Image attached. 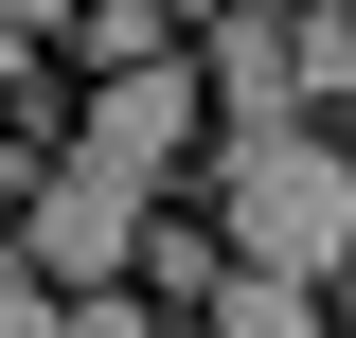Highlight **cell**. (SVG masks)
Returning a JSON list of instances; mask_svg holds the SVG:
<instances>
[{"mask_svg":"<svg viewBox=\"0 0 356 338\" xmlns=\"http://www.w3.org/2000/svg\"><path fill=\"white\" fill-rule=\"evenodd\" d=\"M178 18H214V0H178Z\"/></svg>","mask_w":356,"mask_h":338,"instance_id":"4fadbf2b","label":"cell"},{"mask_svg":"<svg viewBox=\"0 0 356 338\" xmlns=\"http://www.w3.org/2000/svg\"><path fill=\"white\" fill-rule=\"evenodd\" d=\"M125 285H161V303H214V285H232V232H214V214H143V267H125Z\"/></svg>","mask_w":356,"mask_h":338,"instance_id":"8992f818","label":"cell"},{"mask_svg":"<svg viewBox=\"0 0 356 338\" xmlns=\"http://www.w3.org/2000/svg\"><path fill=\"white\" fill-rule=\"evenodd\" d=\"M214 232H232V267L339 285L356 267V161L321 125H214Z\"/></svg>","mask_w":356,"mask_h":338,"instance_id":"6da1fadb","label":"cell"},{"mask_svg":"<svg viewBox=\"0 0 356 338\" xmlns=\"http://www.w3.org/2000/svg\"><path fill=\"white\" fill-rule=\"evenodd\" d=\"M303 107H356V0H303Z\"/></svg>","mask_w":356,"mask_h":338,"instance_id":"52a82bcc","label":"cell"},{"mask_svg":"<svg viewBox=\"0 0 356 338\" xmlns=\"http://www.w3.org/2000/svg\"><path fill=\"white\" fill-rule=\"evenodd\" d=\"M72 338H161V321H143L125 285H72Z\"/></svg>","mask_w":356,"mask_h":338,"instance_id":"9c48e42d","label":"cell"},{"mask_svg":"<svg viewBox=\"0 0 356 338\" xmlns=\"http://www.w3.org/2000/svg\"><path fill=\"white\" fill-rule=\"evenodd\" d=\"M196 72H214V125H303V18H267V0H214L196 18Z\"/></svg>","mask_w":356,"mask_h":338,"instance_id":"277c9868","label":"cell"},{"mask_svg":"<svg viewBox=\"0 0 356 338\" xmlns=\"http://www.w3.org/2000/svg\"><path fill=\"white\" fill-rule=\"evenodd\" d=\"M0 161H18V143H0Z\"/></svg>","mask_w":356,"mask_h":338,"instance_id":"5bb4252c","label":"cell"},{"mask_svg":"<svg viewBox=\"0 0 356 338\" xmlns=\"http://www.w3.org/2000/svg\"><path fill=\"white\" fill-rule=\"evenodd\" d=\"M18 18H72V0H18Z\"/></svg>","mask_w":356,"mask_h":338,"instance_id":"8fae6325","label":"cell"},{"mask_svg":"<svg viewBox=\"0 0 356 338\" xmlns=\"http://www.w3.org/2000/svg\"><path fill=\"white\" fill-rule=\"evenodd\" d=\"M0 338H72V285H54V267H36V250L0 267Z\"/></svg>","mask_w":356,"mask_h":338,"instance_id":"ba28073f","label":"cell"},{"mask_svg":"<svg viewBox=\"0 0 356 338\" xmlns=\"http://www.w3.org/2000/svg\"><path fill=\"white\" fill-rule=\"evenodd\" d=\"M339 338H356V285H339Z\"/></svg>","mask_w":356,"mask_h":338,"instance_id":"7c38bea8","label":"cell"},{"mask_svg":"<svg viewBox=\"0 0 356 338\" xmlns=\"http://www.w3.org/2000/svg\"><path fill=\"white\" fill-rule=\"evenodd\" d=\"M196 125H214V72H196V54H125V72H89V161L178 178V161H196Z\"/></svg>","mask_w":356,"mask_h":338,"instance_id":"3957f363","label":"cell"},{"mask_svg":"<svg viewBox=\"0 0 356 338\" xmlns=\"http://www.w3.org/2000/svg\"><path fill=\"white\" fill-rule=\"evenodd\" d=\"M18 54H36V18H18V0H0V89H18Z\"/></svg>","mask_w":356,"mask_h":338,"instance_id":"30bf717a","label":"cell"},{"mask_svg":"<svg viewBox=\"0 0 356 338\" xmlns=\"http://www.w3.org/2000/svg\"><path fill=\"white\" fill-rule=\"evenodd\" d=\"M196 321H214V338H339V303H321L303 267H232V285L196 303Z\"/></svg>","mask_w":356,"mask_h":338,"instance_id":"5b68a950","label":"cell"},{"mask_svg":"<svg viewBox=\"0 0 356 338\" xmlns=\"http://www.w3.org/2000/svg\"><path fill=\"white\" fill-rule=\"evenodd\" d=\"M18 250H36L54 285H125V267H143V178L72 143V161L36 178V214H18Z\"/></svg>","mask_w":356,"mask_h":338,"instance_id":"7a4b0ae2","label":"cell"}]
</instances>
